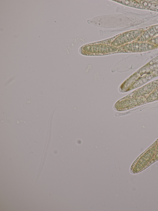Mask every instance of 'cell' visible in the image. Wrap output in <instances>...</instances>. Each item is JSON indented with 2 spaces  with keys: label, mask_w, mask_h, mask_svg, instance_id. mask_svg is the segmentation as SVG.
Returning a JSON list of instances; mask_svg holds the SVG:
<instances>
[{
  "label": "cell",
  "mask_w": 158,
  "mask_h": 211,
  "mask_svg": "<svg viewBox=\"0 0 158 211\" xmlns=\"http://www.w3.org/2000/svg\"><path fill=\"white\" fill-rule=\"evenodd\" d=\"M85 49L90 50V51L97 53H105L112 52L115 48L114 47L106 45H94L88 46Z\"/></svg>",
  "instance_id": "6da1fadb"
},
{
  "label": "cell",
  "mask_w": 158,
  "mask_h": 211,
  "mask_svg": "<svg viewBox=\"0 0 158 211\" xmlns=\"http://www.w3.org/2000/svg\"><path fill=\"white\" fill-rule=\"evenodd\" d=\"M152 149V147L148 150L138 161L136 165L138 164L139 165H141L140 169H142L146 165V164L154 156L155 152H156V149H154L151 153Z\"/></svg>",
  "instance_id": "7a4b0ae2"
},
{
  "label": "cell",
  "mask_w": 158,
  "mask_h": 211,
  "mask_svg": "<svg viewBox=\"0 0 158 211\" xmlns=\"http://www.w3.org/2000/svg\"><path fill=\"white\" fill-rule=\"evenodd\" d=\"M124 35L127 41H130L133 39V37L131 33L127 32L125 33Z\"/></svg>",
  "instance_id": "3957f363"
},
{
  "label": "cell",
  "mask_w": 158,
  "mask_h": 211,
  "mask_svg": "<svg viewBox=\"0 0 158 211\" xmlns=\"http://www.w3.org/2000/svg\"><path fill=\"white\" fill-rule=\"evenodd\" d=\"M141 32L140 31L136 30L132 32L131 33L133 38H135L139 36Z\"/></svg>",
  "instance_id": "277c9868"
},
{
  "label": "cell",
  "mask_w": 158,
  "mask_h": 211,
  "mask_svg": "<svg viewBox=\"0 0 158 211\" xmlns=\"http://www.w3.org/2000/svg\"><path fill=\"white\" fill-rule=\"evenodd\" d=\"M143 36L144 39L146 40H148L151 37V36L149 33L148 32L146 31L144 32L143 34Z\"/></svg>",
  "instance_id": "5b68a950"
},
{
  "label": "cell",
  "mask_w": 158,
  "mask_h": 211,
  "mask_svg": "<svg viewBox=\"0 0 158 211\" xmlns=\"http://www.w3.org/2000/svg\"><path fill=\"white\" fill-rule=\"evenodd\" d=\"M133 49L134 51H138L139 49V44L138 43H135L133 45Z\"/></svg>",
  "instance_id": "8992f818"
},
{
  "label": "cell",
  "mask_w": 158,
  "mask_h": 211,
  "mask_svg": "<svg viewBox=\"0 0 158 211\" xmlns=\"http://www.w3.org/2000/svg\"><path fill=\"white\" fill-rule=\"evenodd\" d=\"M150 35H154L155 34L156 32L153 28H151L148 30V31Z\"/></svg>",
  "instance_id": "52a82bcc"
},
{
  "label": "cell",
  "mask_w": 158,
  "mask_h": 211,
  "mask_svg": "<svg viewBox=\"0 0 158 211\" xmlns=\"http://www.w3.org/2000/svg\"><path fill=\"white\" fill-rule=\"evenodd\" d=\"M140 47L142 50H145L146 49V44L145 43H141L140 44Z\"/></svg>",
  "instance_id": "ba28073f"
},
{
  "label": "cell",
  "mask_w": 158,
  "mask_h": 211,
  "mask_svg": "<svg viewBox=\"0 0 158 211\" xmlns=\"http://www.w3.org/2000/svg\"><path fill=\"white\" fill-rule=\"evenodd\" d=\"M156 160H158V143L156 147V150L155 153V158Z\"/></svg>",
  "instance_id": "9c48e42d"
},
{
  "label": "cell",
  "mask_w": 158,
  "mask_h": 211,
  "mask_svg": "<svg viewBox=\"0 0 158 211\" xmlns=\"http://www.w3.org/2000/svg\"><path fill=\"white\" fill-rule=\"evenodd\" d=\"M133 4L134 5V6L137 8H139V7L142 6L140 5L139 4L136 2H134V3Z\"/></svg>",
  "instance_id": "30bf717a"
},
{
  "label": "cell",
  "mask_w": 158,
  "mask_h": 211,
  "mask_svg": "<svg viewBox=\"0 0 158 211\" xmlns=\"http://www.w3.org/2000/svg\"><path fill=\"white\" fill-rule=\"evenodd\" d=\"M147 48L148 49H151L153 47V45L151 44L147 43L146 45Z\"/></svg>",
  "instance_id": "8fae6325"
},
{
  "label": "cell",
  "mask_w": 158,
  "mask_h": 211,
  "mask_svg": "<svg viewBox=\"0 0 158 211\" xmlns=\"http://www.w3.org/2000/svg\"><path fill=\"white\" fill-rule=\"evenodd\" d=\"M137 40L139 41H143L144 40V38L143 36H141L138 38Z\"/></svg>",
  "instance_id": "7c38bea8"
},
{
  "label": "cell",
  "mask_w": 158,
  "mask_h": 211,
  "mask_svg": "<svg viewBox=\"0 0 158 211\" xmlns=\"http://www.w3.org/2000/svg\"><path fill=\"white\" fill-rule=\"evenodd\" d=\"M155 29L156 32H158V25L156 26L155 28Z\"/></svg>",
  "instance_id": "4fadbf2b"
},
{
  "label": "cell",
  "mask_w": 158,
  "mask_h": 211,
  "mask_svg": "<svg viewBox=\"0 0 158 211\" xmlns=\"http://www.w3.org/2000/svg\"><path fill=\"white\" fill-rule=\"evenodd\" d=\"M157 42H158V37L157 38Z\"/></svg>",
  "instance_id": "5bb4252c"
}]
</instances>
